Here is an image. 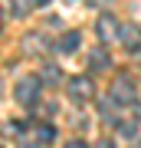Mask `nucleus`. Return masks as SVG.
Masks as SVG:
<instances>
[{"label": "nucleus", "instance_id": "obj_9", "mask_svg": "<svg viewBox=\"0 0 141 148\" xmlns=\"http://www.w3.org/2000/svg\"><path fill=\"white\" fill-rule=\"evenodd\" d=\"M43 79H46V82H56L59 79V69L56 66H46V69H43Z\"/></svg>", "mask_w": 141, "mask_h": 148}, {"label": "nucleus", "instance_id": "obj_16", "mask_svg": "<svg viewBox=\"0 0 141 148\" xmlns=\"http://www.w3.org/2000/svg\"><path fill=\"white\" fill-rule=\"evenodd\" d=\"M135 148H141V145H135Z\"/></svg>", "mask_w": 141, "mask_h": 148}, {"label": "nucleus", "instance_id": "obj_4", "mask_svg": "<svg viewBox=\"0 0 141 148\" xmlns=\"http://www.w3.org/2000/svg\"><path fill=\"white\" fill-rule=\"evenodd\" d=\"M69 95H72L76 102H89L92 99V79H89V76L72 79V82H69Z\"/></svg>", "mask_w": 141, "mask_h": 148}, {"label": "nucleus", "instance_id": "obj_5", "mask_svg": "<svg viewBox=\"0 0 141 148\" xmlns=\"http://www.w3.org/2000/svg\"><path fill=\"white\" fill-rule=\"evenodd\" d=\"M79 43H82V33H79V30H66L63 36H59L56 49H59V53H76V49H79Z\"/></svg>", "mask_w": 141, "mask_h": 148}, {"label": "nucleus", "instance_id": "obj_10", "mask_svg": "<svg viewBox=\"0 0 141 148\" xmlns=\"http://www.w3.org/2000/svg\"><path fill=\"white\" fill-rule=\"evenodd\" d=\"M66 148H89L85 142H79V138H72V142H66Z\"/></svg>", "mask_w": 141, "mask_h": 148}, {"label": "nucleus", "instance_id": "obj_11", "mask_svg": "<svg viewBox=\"0 0 141 148\" xmlns=\"http://www.w3.org/2000/svg\"><path fill=\"white\" fill-rule=\"evenodd\" d=\"M99 148H115V142H112V138H102V142H99Z\"/></svg>", "mask_w": 141, "mask_h": 148}, {"label": "nucleus", "instance_id": "obj_15", "mask_svg": "<svg viewBox=\"0 0 141 148\" xmlns=\"http://www.w3.org/2000/svg\"><path fill=\"white\" fill-rule=\"evenodd\" d=\"M0 92H3V82H0Z\"/></svg>", "mask_w": 141, "mask_h": 148}, {"label": "nucleus", "instance_id": "obj_6", "mask_svg": "<svg viewBox=\"0 0 141 148\" xmlns=\"http://www.w3.org/2000/svg\"><path fill=\"white\" fill-rule=\"evenodd\" d=\"M115 33H118V20H115V16H102V20H99V36L102 40H112Z\"/></svg>", "mask_w": 141, "mask_h": 148}, {"label": "nucleus", "instance_id": "obj_1", "mask_svg": "<svg viewBox=\"0 0 141 148\" xmlns=\"http://www.w3.org/2000/svg\"><path fill=\"white\" fill-rule=\"evenodd\" d=\"M16 99H20L23 106H36V99H40V79L36 76H23V79L16 82Z\"/></svg>", "mask_w": 141, "mask_h": 148}, {"label": "nucleus", "instance_id": "obj_12", "mask_svg": "<svg viewBox=\"0 0 141 148\" xmlns=\"http://www.w3.org/2000/svg\"><path fill=\"white\" fill-rule=\"evenodd\" d=\"M20 148H36V145H30V142H20Z\"/></svg>", "mask_w": 141, "mask_h": 148}, {"label": "nucleus", "instance_id": "obj_14", "mask_svg": "<svg viewBox=\"0 0 141 148\" xmlns=\"http://www.w3.org/2000/svg\"><path fill=\"white\" fill-rule=\"evenodd\" d=\"M36 3H49V0H36Z\"/></svg>", "mask_w": 141, "mask_h": 148}, {"label": "nucleus", "instance_id": "obj_7", "mask_svg": "<svg viewBox=\"0 0 141 148\" xmlns=\"http://www.w3.org/2000/svg\"><path fill=\"white\" fill-rule=\"evenodd\" d=\"M52 138H56V128H52V125H46V122H43V125H36V142L49 145Z\"/></svg>", "mask_w": 141, "mask_h": 148}, {"label": "nucleus", "instance_id": "obj_8", "mask_svg": "<svg viewBox=\"0 0 141 148\" xmlns=\"http://www.w3.org/2000/svg\"><path fill=\"white\" fill-rule=\"evenodd\" d=\"M92 66H95V69L108 66V53H102V49H99V53H92Z\"/></svg>", "mask_w": 141, "mask_h": 148}, {"label": "nucleus", "instance_id": "obj_3", "mask_svg": "<svg viewBox=\"0 0 141 148\" xmlns=\"http://www.w3.org/2000/svg\"><path fill=\"white\" fill-rule=\"evenodd\" d=\"M118 36H121V43H125L131 53H141V30L135 27V23H121V27H118Z\"/></svg>", "mask_w": 141, "mask_h": 148}, {"label": "nucleus", "instance_id": "obj_13", "mask_svg": "<svg viewBox=\"0 0 141 148\" xmlns=\"http://www.w3.org/2000/svg\"><path fill=\"white\" fill-rule=\"evenodd\" d=\"M89 3H95V7H99V3H108V0H89Z\"/></svg>", "mask_w": 141, "mask_h": 148}, {"label": "nucleus", "instance_id": "obj_2", "mask_svg": "<svg viewBox=\"0 0 141 148\" xmlns=\"http://www.w3.org/2000/svg\"><path fill=\"white\" fill-rule=\"evenodd\" d=\"M112 102H115V106H131V102H135V89H131V79L128 76H118L115 82H112Z\"/></svg>", "mask_w": 141, "mask_h": 148}, {"label": "nucleus", "instance_id": "obj_17", "mask_svg": "<svg viewBox=\"0 0 141 148\" xmlns=\"http://www.w3.org/2000/svg\"><path fill=\"white\" fill-rule=\"evenodd\" d=\"M0 148H3V145H0Z\"/></svg>", "mask_w": 141, "mask_h": 148}]
</instances>
